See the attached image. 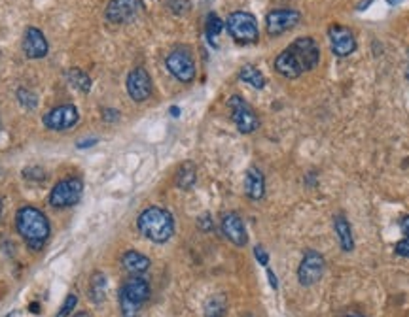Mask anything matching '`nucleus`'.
Here are the masks:
<instances>
[{"mask_svg":"<svg viewBox=\"0 0 409 317\" xmlns=\"http://www.w3.org/2000/svg\"><path fill=\"white\" fill-rule=\"evenodd\" d=\"M319 63H321V45L311 36H301L276 55L275 70L281 76L294 80L305 72L315 70Z\"/></svg>","mask_w":409,"mask_h":317,"instance_id":"obj_1","label":"nucleus"},{"mask_svg":"<svg viewBox=\"0 0 409 317\" xmlns=\"http://www.w3.org/2000/svg\"><path fill=\"white\" fill-rule=\"evenodd\" d=\"M17 232L21 236L25 244L33 249H42L46 242L50 238L51 227L42 210L34 206H23L16 213Z\"/></svg>","mask_w":409,"mask_h":317,"instance_id":"obj_2","label":"nucleus"},{"mask_svg":"<svg viewBox=\"0 0 409 317\" xmlns=\"http://www.w3.org/2000/svg\"><path fill=\"white\" fill-rule=\"evenodd\" d=\"M137 227L144 238H148L155 244L171 240V236L175 235V219H172L171 212L160 208V206H150V208L143 210L137 219Z\"/></svg>","mask_w":409,"mask_h":317,"instance_id":"obj_3","label":"nucleus"},{"mask_svg":"<svg viewBox=\"0 0 409 317\" xmlns=\"http://www.w3.org/2000/svg\"><path fill=\"white\" fill-rule=\"evenodd\" d=\"M150 299V284L140 276L131 278L122 285L120 291V310L123 317H138L143 306Z\"/></svg>","mask_w":409,"mask_h":317,"instance_id":"obj_4","label":"nucleus"},{"mask_svg":"<svg viewBox=\"0 0 409 317\" xmlns=\"http://www.w3.org/2000/svg\"><path fill=\"white\" fill-rule=\"evenodd\" d=\"M226 28L239 44H254L260 36L256 17L249 11H233L232 16L227 17Z\"/></svg>","mask_w":409,"mask_h":317,"instance_id":"obj_5","label":"nucleus"},{"mask_svg":"<svg viewBox=\"0 0 409 317\" xmlns=\"http://www.w3.org/2000/svg\"><path fill=\"white\" fill-rule=\"evenodd\" d=\"M83 195V183L80 178H67L56 183L50 193V204L53 208H71L80 203Z\"/></svg>","mask_w":409,"mask_h":317,"instance_id":"obj_6","label":"nucleus"},{"mask_svg":"<svg viewBox=\"0 0 409 317\" xmlns=\"http://www.w3.org/2000/svg\"><path fill=\"white\" fill-rule=\"evenodd\" d=\"M227 104H229V109H232V119L233 123H235V127L239 129V132L250 134V132L258 131L260 119H258V115H256V112L247 100L241 99L239 95H235V97L229 99Z\"/></svg>","mask_w":409,"mask_h":317,"instance_id":"obj_7","label":"nucleus"},{"mask_svg":"<svg viewBox=\"0 0 409 317\" xmlns=\"http://www.w3.org/2000/svg\"><path fill=\"white\" fill-rule=\"evenodd\" d=\"M165 66L178 82L192 83L195 80V60L188 50L171 51L167 55Z\"/></svg>","mask_w":409,"mask_h":317,"instance_id":"obj_8","label":"nucleus"},{"mask_svg":"<svg viewBox=\"0 0 409 317\" xmlns=\"http://www.w3.org/2000/svg\"><path fill=\"white\" fill-rule=\"evenodd\" d=\"M326 268V261L321 253L315 249H307L301 259V263L298 267V279L304 287H311V285L319 284V279L322 278Z\"/></svg>","mask_w":409,"mask_h":317,"instance_id":"obj_9","label":"nucleus"},{"mask_svg":"<svg viewBox=\"0 0 409 317\" xmlns=\"http://www.w3.org/2000/svg\"><path fill=\"white\" fill-rule=\"evenodd\" d=\"M140 8H143L140 0H110L106 4L105 17L106 21L114 23V25H123V23L133 21Z\"/></svg>","mask_w":409,"mask_h":317,"instance_id":"obj_10","label":"nucleus"},{"mask_svg":"<svg viewBox=\"0 0 409 317\" xmlns=\"http://www.w3.org/2000/svg\"><path fill=\"white\" fill-rule=\"evenodd\" d=\"M78 119H80V114H78L76 106L61 104L57 106V108L50 109V112L44 115V125L48 127L50 131H68V129L76 125Z\"/></svg>","mask_w":409,"mask_h":317,"instance_id":"obj_11","label":"nucleus"},{"mask_svg":"<svg viewBox=\"0 0 409 317\" xmlns=\"http://www.w3.org/2000/svg\"><path fill=\"white\" fill-rule=\"evenodd\" d=\"M301 21V14L296 10H273L266 17V28L269 36H281V34L292 31Z\"/></svg>","mask_w":409,"mask_h":317,"instance_id":"obj_12","label":"nucleus"},{"mask_svg":"<svg viewBox=\"0 0 409 317\" xmlns=\"http://www.w3.org/2000/svg\"><path fill=\"white\" fill-rule=\"evenodd\" d=\"M328 40H330V48L336 57H348L356 51V38L351 28L343 27V25H332L328 28Z\"/></svg>","mask_w":409,"mask_h":317,"instance_id":"obj_13","label":"nucleus"},{"mask_svg":"<svg viewBox=\"0 0 409 317\" xmlns=\"http://www.w3.org/2000/svg\"><path fill=\"white\" fill-rule=\"evenodd\" d=\"M125 87H128V95L135 102H144L152 97V77L144 68H133L129 72L128 82H125Z\"/></svg>","mask_w":409,"mask_h":317,"instance_id":"obj_14","label":"nucleus"},{"mask_svg":"<svg viewBox=\"0 0 409 317\" xmlns=\"http://www.w3.org/2000/svg\"><path fill=\"white\" fill-rule=\"evenodd\" d=\"M21 48L27 59H42V57H46L48 51H50V45H48V40H46L44 33L36 27L25 28Z\"/></svg>","mask_w":409,"mask_h":317,"instance_id":"obj_15","label":"nucleus"},{"mask_svg":"<svg viewBox=\"0 0 409 317\" xmlns=\"http://www.w3.org/2000/svg\"><path fill=\"white\" fill-rule=\"evenodd\" d=\"M222 232H224L227 240L239 247L247 246V242H249L247 227H244L243 219H241V215H237V213L229 212L222 217Z\"/></svg>","mask_w":409,"mask_h":317,"instance_id":"obj_16","label":"nucleus"},{"mask_svg":"<svg viewBox=\"0 0 409 317\" xmlns=\"http://www.w3.org/2000/svg\"><path fill=\"white\" fill-rule=\"evenodd\" d=\"M244 193L250 200H262L266 195V178L258 168H250L244 176Z\"/></svg>","mask_w":409,"mask_h":317,"instance_id":"obj_17","label":"nucleus"},{"mask_svg":"<svg viewBox=\"0 0 409 317\" xmlns=\"http://www.w3.org/2000/svg\"><path fill=\"white\" fill-rule=\"evenodd\" d=\"M333 230L338 235L339 246H341L343 252H353L354 249V238H353V229H351V223H348L345 215H336L333 217Z\"/></svg>","mask_w":409,"mask_h":317,"instance_id":"obj_18","label":"nucleus"},{"mask_svg":"<svg viewBox=\"0 0 409 317\" xmlns=\"http://www.w3.org/2000/svg\"><path fill=\"white\" fill-rule=\"evenodd\" d=\"M122 267L125 268V272H129L131 276H140L150 268V259L146 255L138 252H128L122 257Z\"/></svg>","mask_w":409,"mask_h":317,"instance_id":"obj_19","label":"nucleus"},{"mask_svg":"<svg viewBox=\"0 0 409 317\" xmlns=\"http://www.w3.org/2000/svg\"><path fill=\"white\" fill-rule=\"evenodd\" d=\"M106 291H108V281L103 272H93L89 279V299L93 304H100L106 299Z\"/></svg>","mask_w":409,"mask_h":317,"instance_id":"obj_20","label":"nucleus"},{"mask_svg":"<svg viewBox=\"0 0 409 317\" xmlns=\"http://www.w3.org/2000/svg\"><path fill=\"white\" fill-rule=\"evenodd\" d=\"M197 181V170H195L194 163H184L177 172V186L184 191H188L192 187L195 186Z\"/></svg>","mask_w":409,"mask_h":317,"instance_id":"obj_21","label":"nucleus"},{"mask_svg":"<svg viewBox=\"0 0 409 317\" xmlns=\"http://www.w3.org/2000/svg\"><path fill=\"white\" fill-rule=\"evenodd\" d=\"M239 80L244 83H249L250 87H254V89L266 87V77H264V74H262L258 68H254V66H250V65L241 68V72H239Z\"/></svg>","mask_w":409,"mask_h":317,"instance_id":"obj_22","label":"nucleus"},{"mask_svg":"<svg viewBox=\"0 0 409 317\" xmlns=\"http://www.w3.org/2000/svg\"><path fill=\"white\" fill-rule=\"evenodd\" d=\"M226 296L224 295H212L209 301L204 302V316L207 317H224L226 316Z\"/></svg>","mask_w":409,"mask_h":317,"instance_id":"obj_23","label":"nucleus"},{"mask_svg":"<svg viewBox=\"0 0 409 317\" xmlns=\"http://www.w3.org/2000/svg\"><path fill=\"white\" fill-rule=\"evenodd\" d=\"M222 28H224V21L216 14H209L207 17V27H204V33H207V40H209L210 45L218 48V36H220Z\"/></svg>","mask_w":409,"mask_h":317,"instance_id":"obj_24","label":"nucleus"},{"mask_svg":"<svg viewBox=\"0 0 409 317\" xmlns=\"http://www.w3.org/2000/svg\"><path fill=\"white\" fill-rule=\"evenodd\" d=\"M68 82H71L72 87H76L78 91H82V93H89V89H91V77L86 74L80 68H72V70L67 72Z\"/></svg>","mask_w":409,"mask_h":317,"instance_id":"obj_25","label":"nucleus"},{"mask_svg":"<svg viewBox=\"0 0 409 317\" xmlns=\"http://www.w3.org/2000/svg\"><path fill=\"white\" fill-rule=\"evenodd\" d=\"M17 100H19V104L25 109H34L38 106V97H36V93L27 87L17 89Z\"/></svg>","mask_w":409,"mask_h":317,"instance_id":"obj_26","label":"nucleus"},{"mask_svg":"<svg viewBox=\"0 0 409 317\" xmlns=\"http://www.w3.org/2000/svg\"><path fill=\"white\" fill-rule=\"evenodd\" d=\"M78 302V296L74 295V293H68V296L65 299V302H63L61 310L57 312L56 317H68L72 313V310H74V306H76Z\"/></svg>","mask_w":409,"mask_h":317,"instance_id":"obj_27","label":"nucleus"},{"mask_svg":"<svg viewBox=\"0 0 409 317\" xmlns=\"http://www.w3.org/2000/svg\"><path fill=\"white\" fill-rule=\"evenodd\" d=\"M171 6V10L177 14V16H184V14H188L190 11V2L188 0H171L169 2Z\"/></svg>","mask_w":409,"mask_h":317,"instance_id":"obj_28","label":"nucleus"},{"mask_svg":"<svg viewBox=\"0 0 409 317\" xmlns=\"http://www.w3.org/2000/svg\"><path fill=\"white\" fill-rule=\"evenodd\" d=\"M254 257H256V261L262 264V267H267V264H269V253H267L262 246L254 247Z\"/></svg>","mask_w":409,"mask_h":317,"instance_id":"obj_29","label":"nucleus"},{"mask_svg":"<svg viewBox=\"0 0 409 317\" xmlns=\"http://www.w3.org/2000/svg\"><path fill=\"white\" fill-rule=\"evenodd\" d=\"M394 252H396V255H402V257L409 259V238L398 242V244H396V247H394Z\"/></svg>","mask_w":409,"mask_h":317,"instance_id":"obj_30","label":"nucleus"},{"mask_svg":"<svg viewBox=\"0 0 409 317\" xmlns=\"http://www.w3.org/2000/svg\"><path fill=\"white\" fill-rule=\"evenodd\" d=\"M106 121H116L120 117V112L118 109H105V114H103Z\"/></svg>","mask_w":409,"mask_h":317,"instance_id":"obj_31","label":"nucleus"},{"mask_svg":"<svg viewBox=\"0 0 409 317\" xmlns=\"http://www.w3.org/2000/svg\"><path fill=\"white\" fill-rule=\"evenodd\" d=\"M200 227L203 230H209L212 229V221H210V215H203V217L200 219Z\"/></svg>","mask_w":409,"mask_h":317,"instance_id":"obj_32","label":"nucleus"},{"mask_svg":"<svg viewBox=\"0 0 409 317\" xmlns=\"http://www.w3.org/2000/svg\"><path fill=\"white\" fill-rule=\"evenodd\" d=\"M400 229H402V232H404V235L409 238V215L400 219Z\"/></svg>","mask_w":409,"mask_h":317,"instance_id":"obj_33","label":"nucleus"},{"mask_svg":"<svg viewBox=\"0 0 409 317\" xmlns=\"http://www.w3.org/2000/svg\"><path fill=\"white\" fill-rule=\"evenodd\" d=\"M95 144H97V138H91V140H83V142H78V149L91 148V146H95Z\"/></svg>","mask_w":409,"mask_h":317,"instance_id":"obj_34","label":"nucleus"},{"mask_svg":"<svg viewBox=\"0 0 409 317\" xmlns=\"http://www.w3.org/2000/svg\"><path fill=\"white\" fill-rule=\"evenodd\" d=\"M267 278H269V284H271L273 289H279V281H276V276L271 270H267Z\"/></svg>","mask_w":409,"mask_h":317,"instance_id":"obj_35","label":"nucleus"},{"mask_svg":"<svg viewBox=\"0 0 409 317\" xmlns=\"http://www.w3.org/2000/svg\"><path fill=\"white\" fill-rule=\"evenodd\" d=\"M171 115H172V117H178V115H180V108H177V106H172Z\"/></svg>","mask_w":409,"mask_h":317,"instance_id":"obj_36","label":"nucleus"},{"mask_svg":"<svg viewBox=\"0 0 409 317\" xmlns=\"http://www.w3.org/2000/svg\"><path fill=\"white\" fill-rule=\"evenodd\" d=\"M371 2H373V0H366L364 4H360V6H358V10H366V8H368V6H370Z\"/></svg>","mask_w":409,"mask_h":317,"instance_id":"obj_37","label":"nucleus"},{"mask_svg":"<svg viewBox=\"0 0 409 317\" xmlns=\"http://www.w3.org/2000/svg\"><path fill=\"white\" fill-rule=\"evenodd\" d=\"M388 2V6H398V4H402L404 0H387Z\"/></svg>","mask_w":409,"mask_h":317,"instance_id":"obj_38","label":"nucleus"},{"mask_svg":"<svg viewBox=\"0 0 409 317\" xmlns=\"http://www.w3.org/2000/svg\"><path fill=\"white\" fill-rule=\"evenodd\" d=\"M72 317H89V313H86V312H78L76 316H72Z\"/></svg>","mask_w":409,"mask_h":317,"instance_id":"obj_39","label":"nucleus"},{"mask_svg":"<svg viewBox=\"0 0 409 317\" xmlns=\"http://www.w3.org/2000/svg\"><path fill=\"white\" fill-rule=\"evenodd\" d=\"M405 76H408V80H409V60H408V70H405Z\"/></svg>","mask_w":409,"mask_h":317,"instance_id":"obj_40","label":"nucleus"},{"mask_svg":"<svg viewBox=\"0 0 409 317\" xmlns=\"http://www.w3.org/2000/svg\"><path fill=\"white\" fill-rule=\"evenodd\" d=\"M0 215H2V198H0Z\"/></svg>","mask_w":409,"mask_h":317,"instance_id":"obj_41","label":"nucleus"},{"mask_svg":"<svg viewBox=\"0 0 409 317\" xmlns=\"http://www.w3.org/2000/svg\"><path fill=\"white\" fill-rule=\"evenodd\" d=\"M6 317H16V313H8V316Z\"/></svg>","mask_w":409,"mask_h":317,"instance_id":"obj_42","label":"nucleus"},{"mask_svg":"<svg viewBox=\"0 0 409 317\" xmlns=\"http://www.w3.org/2000/svg\"><path fill=\"white\" fill-rule=\"evenodd\" d=\"M347 317H364V316H347Z\"/></svg>","mask_w":409,"mask_h":317,"instance_id":"obj_43","label":"nucleus"},{"mask_svg":"<svg viewBox=\"0 0 409 317\" xmlns=\"http://www.w3.org/2000/svg\"><path fill=\"white\" fill-rule=\"evenodd\" d=\"M0 129H2V125H0Z\"/></svg>","mask_w":409,"mask_h":317,"instance_id":"obj_44","label":"nucleus"}]
</instances>
